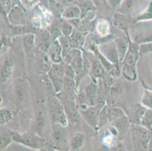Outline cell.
I'll return each mask as SVG.
<instances>
[{"instance_id": "1", "label": "cell", "mask_w": 152, "mask_h": 151, "mask_svg": "<svg viewBox=\"0 0 152 151\" xmlns=\"http://www.w3.org/2000/svg\"><path fill=\"white\" fill-rule=\"evenodd\" d=\"M141 58L139 45L133 42L129 36V46L125 58L121 62V74L126 80L133 82L137 80L136 66Z\"/></svg>"}, {"instance_id": "6", "label": "cell", "mask_w": 152, "mask_h": 151, "mask_svg": "<svg viewBox=\"0 0 152 151\" xmlns=\"http://www.w3.org/2000/svg\"><path fill=\"white\" fill-rule=\"evenodd\" d=\"M67 68L63 63H52L51 68L47 73L49 82L56 93H60L63 90L64 79L66 75Z\"/></svg>"}, {"instance_id": "33", "label": "cell", "mask_w": 152, "mask_h": 151, "mask_svg": "<svg viewBox=\"0 0 152 151\" xmlns=\"http://www.w3.org/2000/svg\"><path fill=\"white\" fill-rule=\"evenodd\" d=\"M23 45L27 50H31L36 45V35L34 33H27L23 36Z\"/></svg>"}, {"instance_id": "23", "label": "cell", "mask_w": 152, "mask_h": 151, "mask_svg": "<svg viewBox=\"0 0 152 151\" xmlns=\"http://www.w3.org/2000/svg\"><path fill=\"white\" fill-rule=\"evenodd\" d=\"M8 15H9V21L12 23V25L16 26V25L25 24L24 15L18 6L12 8V10Z\"/></svg>"}, {"instance_id": "16", "label": "cell", "mask_w": 152, "mask_h": 151, "mask_svg": "<svg viewBox=\"0 0 152 151\" xmlns=\"http://www.w3.org/2000/svg\"><path fill=\"white\" fill-rule=\"evenodd\" d=\"M126 37H120L114 39L121 63L125 58L129 46V33H126Z\"/></svg>"}, {"instance_id": "22", "label": "cell", "mask_w": 152, "mask_h": 151, "mask_svg": "<svg viewBox=\"0 0 152 151\" xmlns=\"http://www.w3.org/2000/svg\"><path fill=\"white\" fill-rule=\"evenodd\" d=\"M76 88H77V84L75 81V77L74 76H69L65 75L63 83V90L67 95L70 97L74 98L75 95Z\"/></svg>"}, {"instance_id": "26", "label": "cell", "mask_w": 152, "mask_h": 151, "mask_svg": "<svg viewBox=\"0 0 152 151\" xmlns=\"http://www.w3.org/2000/svg\"><path fill=\"white\" fill-rule=\"evenodd\" d=\"M95 29L98 35L101 37H106L110 33V23L104 18H101L98 20Z\"/></svg>"}, {"instance_id": "30", "label": "cell", "mask_w": 152, "mask_h": 151, "mask_svg": "<svg viewBox=\"0 0 152 151\" xmlns=\"http://www.w3.org/2000/svg\"><path fill=\"white\" fill-rule=\"evenodd\" d=\"M140 125L152 131V110L145 109L140 120Z\"/></svg>"}, {"instance_id": "8", "label": "cell", "mask_w": 152, "mask_h": 151, "mask_svg": "<svg viewBox=\"0 0 152 151\" xmlns=\"http://www.w3.org/2000/svg\"><path fill=\"white\" fill-rule=\"evenodd\" d=\"M104 104H97L93 106H85L80 108L79 113L86 123L95 131L99 130V115Z\"/></svg>"}, {"instance_id": "19", "label": "cell", "mask_w": 152, "mask_h": 151, "mask_svg": "<svg viewBox=\"0 0 152 151\" xmlns=\"http://www.w3.org/2000/svg\"><path fill=\"white\" fill-rule=\"evenodd\" d=\"M139 1L140 0H123L118 8V12L126 15H134L139 5Z\"/></svg>"}, {"instance_id": "5", "label": "cell", "mask_w": 152, "mask_h": 151, "mask_svg": "<svg viewBox=\"0 0 152 151\" xmlns=\"http://www.w3.org/2000/svg\"><path fill=\"white\" fill-rule=\"evenodd\" d=\"M33 9L32 23L34 28L44 30L49 27L53 19L52 12L40 4L36 5Z\"/></svg>"}, {"instance_id": "2", "label": "cell", "mask_w": 152, "mask_h": 151, "mask_svg": "<svg viewBox=\"0 0 152 151\" xmlns=\"http://www.w3.org/2000/svg\"><path fill=\"white\" fill-rule=\"evenodd\" d=\"M14 142L23 145L30 149L39 150L43 149L45 144V140L43 137L39 135L36 132L19 133L17 131H12L10 132Z\"/></svg>"}, {"instance_id": "32", "label": "cell", "mask_w": 152, "mask_h": 151, "mask_svg": "<svg viewBox=\"0 0 152 151\" xmlns=\"http://www.w3.org/2000/svg\"><path fill=\"white\" fill-rule=\"evenodd\" d=\"M33 33V28H30V27L26 24L23 25H13L12 27V33L13 36L18 35H25L27 33Z\"/></svg>"}, {"instance_id": "21", "label": "cell", "mask_w": 152, "mask_h": 151, "mask_svg": "<svg viewBox=\"0 0 152 151\" xmlns=\"http://www.w3.org/2000/svg\"><path fill=\"white\" fill-rule=\"evenodd\" d=\"M151 20H152V1H148L147 6L134 16L133 22L137 23L141 22H149Z\"/></svg>"}, {"instance_id": "18", "label": "cell", "mask_w": 152, "mask_h": 151, "mask_svg": "<svg viewBox=\"0 0 152 151\" xmlns=\"http://www.w3.org/2000/svg\"><path fill=\"white\" fill-rule=\"evenodd\" d=\"M129 15H124L121 12H116L114 15V23L115 27L121 29L125 33H129V21L128 18Z\"/></svg>"}, {"instance_id": "20", "label": "cell", "mask_w": 152, "mask_h": 151, "mask_svg": "<svg viewBox=\"0 0 152 151\" xmlns=\"http://www.w3.org/2000/svg\"><path fill=\"white\" fill-rule=\"evenodd\" d=\"M86 35V32L80 31L79 30H74L72 35L68 38L70 46L73 47V48H80V49L85 42Z\"/></svg>"}, {"instance_id": "42", "label": "cell", "mask_w": 152, "mask_h": 151, "mask_svg": "<svg viewBox=\"0 0 152 151\" xmlns=\"http://www.w3.org/2000/svg\"><path fill=\"white\" fill-rule=\"evenodd\" d=\"M148 1H152V0H148Z\"/></svg>"}, {"instance_id": "7", "label": "cell", "mask_w": 152, "mask_h": 151, "mask_svg": "<svg viewBox=\"0 0 152 151\" xmlns=\"http://www.w3.org/2000/svg\"><path fill=\"white\" fill-rule=\"evenodd\" d=\"M51 132H52V141L55 147L60 150H70V140L68 131L65 126L60 124H51Z\"/></svg>"}, {"instance_id": "41", "label": "cell", "mask_w": 152, "mask_h": 151, "mask_svg": "<svg viewBox=\"0 0 152 151\" xmlns=\"http://www.w3.org/2000/svg\"><path fill=\"white\" fill-rule=\"evenodd\" d=\"M123 0H108V2L110 6L114 8H117L120 7L122 3Z\"/></svg>"}, {"instance_id": "28", "label": "cell", "mask_w": 152, "mask_h": 151, "mask_svg": "<svg viewBox=\"0 0 152 151\" xmlns=\"http://www.w3.org/2000/svg\"><path fill=\"white\" fill-rule=\"evenodd\" d=\"M140 103L144 108L152 110V90L144 88Z\"/></svg>"}, {"instance_id": "39", "label": "cell", "mask_w": 152, "mask_h": 151, "mask_svg": "<svg viewBox=\"0 0 152 151\" xmlns=\"http://www.w3.org/2000/svg\"><path fill=\"white\" fill-rule=\"evenodd\" d=\"M24 8H34L38 5L39 0H19Z\"/></svg>"}, {"instance_id": "40", "label": "cell", "mask_w": 152, "mask_h": 151, "mask_svg": "<svg viewBox=\"0 0 152 151\" xmlns=\"http://www.w3.org/2000/svg\"><path fill=\"white\" fill-rule=\"evenodd\" d=\"M103 141L104 144L107 145V146H112L115 143V137H114V135H111V134H109V135H105V137L104 138Z\"/></svg>"}, {"instance_id": "34", "label": "cell", "mask_w": 152, "mask_h": 151, "mask_svg": "<svg viewBox=\"0 0 152 151\" xmlns=\"http://www.w3.org/2000/svg\"><path fill=\"white\" fill-rule=\"evenodd\" d=\"M13 119V114L12 111L7 108H1L0 110V123L2 125H6Z\"/></svg>"}, {"instance_id": "4", "label": "cell", "mask_w": 152, "mask_h": 151, "mask_svg": "<svg viewBox=\"0 0 152 151\" xmlns=\"http://www.w3.org/2000/svg\"><path fill=\"white\" fill-rule=\"evenodd\" d=\"M130 130L134 148L138 150H148L149 142L151 138L150 131L142 125H132Z\"/></svg>"}, {"instance_id": "12", "label": "cell", "mask_w": 152, "mask_h": 151, "mask_svg": "<svg viewBox=\"0 0 152 151\" xmlns=\"http://www.w3.org/2000/svg\"><path fill=\"white\" fill-rule=\"evenodd\" d=\"M27 82L25 80L21 79H18L15 83L14 86V93H15V99L18 104H21L25 101V99L27 96Z\"/></svg>"}, {"instance_id": "24", "label": "cell", "mask_w": 152, "mask_h": 151, "mask_svg": "<svg viewBox=\"0 0 152 151\" xmlns=\"http://www.w3.org/2000/svg\"><path fill=\"white\" fill-rule=\"evenodd\" d=\"M86 135L82 132L75 133L70 140V150H80L85 143Z\"/></svg>"}, {"instance_id": "35", "label": "cell", "mask_w": 152, "mask_h": 151, "mask_svg": "<svg viewBox=\"0 0 152 151\" xmlns=\"http://www.w3.org/2000/svg\"><path fill=\"white\" fill-rule=\"evenodd\" d=\"M74 30V27L71 23L67 21H63L61 25V31L64 36L69 38L72 35Z\"/></svg>"}, {"instance_id": "3", "label": "cell", "mask_w": 152, "mask_h": 151, "mask_svg": "<svg viewBox=\"0 0 152 151\" xmlns=\"http://www.w3.org/2000/svg\"><path fill=\"white\" fill-rule=\"evenodd\" d=\"M48 111L51 124H60L63 126L68 125L67 113L57 97L52 96L48 100Z\"/></svg>"}, {"instance_id": "37", "label": "cell", "mask_w": 152, "mask_h": 151, "mask_svg": "<svg viewBox=\"0 0 152 151\" xmlns=\"http://www.w3.org/2000/svg\"><path fill=\"white\" fill-rule=\"evenodd\" d=\"M12 142L14 141L11 134L9 135H2L0 138V149L1 150L6 149Z\"/></svg>"}, {"instance_id": "9", "label": "cell", "mask_w": 152, "mask_h": 151, "mask_svg": "<svg viewBox=\"0 0 152 151\" xmlns=\"http://www.w3.org/2000/svg\"><path fill=\"white\" fill-rule=\"evenodd\" d=\"M50 123V119L49 117L48 118L46 113L43 110H38L36 113L35 118H34V125H33L34 131L44 138V136L49 133V128L52 127Z\"/></svg>"}, {"instance_id": "29", "label": "cell", "mask_w": 152, "mask_h": 151, "mask_svg": "<svg viewBox=\"0 0 152 151\" xmlns=\"http://www.w3.org/2000/svg\"><path fill=\"white\" fill-rule=\"evenodd\" d=\"M104 70L103 65L100 62V61H95L92 62L91 66V73L94 78L100 79L104 76Z\"/></svg>"}, {"instance_id": "13", "label": "cell", "mask_w": 152, "mask_h": 151, "mask_svg": "<svg viewBox=\"0 0 152 151\" xmlns=\"http://www.w3.org/2000/svg\"><path fill=\"white\" fill-rule=\"evenodd\" d=\"M81 8L77 4H70L64 8L61 14V17L64 20H71L81 18Z\"/></svg>"}, {"instance_id": "17", "label": "cell", "mask_w": 152, "mask_h": 151, "mask_svg": "<svg viewBox=\"0 0 152 151\" xmlns=\"http://www.w3.org/2000/svg\"><path fill=\"white\" fill-rule=\"evenodd\" d=\"M86 98L90 106L97 104L99 95H98V86L95 82L92 81L86 87Z\"/></svg>"}, {"instance_id": "38", "label": "cell", "mask_w": 152, "mask_h": 151, "mask_svg": "<svg viewBox=\"0 0 152 151\" xmlns=\"http://www.w3.org/2000/svg\"><path fill=\"white\" fill-rule=\"evenodd\" d=\"M1 2V9L2 13L8 15L12 10V0H0Z\"/></svg>"}, {"instance_id": "11", "label": "cell", "mask_w": 152, "mask_h": 151, "mask_svg": "<svg viewBox=\"0 0 152 151\" xmlns=\"http://www.w3.org/2000/svg\"><path fill=\"white\" fill-rule=\"evenodd\" d=\"M49 56L52 63H58L63 62V48L58 39H52L51 45L49 49Z\"/></svg>"}, {"instance_id": "15", "label": "cell", "mask_w": 152, "mask_h": 151, "mask_svg": "<svg viewBox=\"0 0 152 151\" xmlns=\"http://www.w3.org/2000/svg\"><path fill=\"white\" fill-rule=\"evenodd\" d=\"M51 33L44 29L39 33L37 38H36V45L41 52H47L51 45Z\"/></svg>"}, {"instance_id": "36", "label": "cell", "mask_w": 152, "mask_h": 151, "mask_svg": "<svg viewBox=\"0 0 152 151\" xmlns=\"http://www.w3.org/2000/svg\"><path fill=\"white\" fill-rule=\"evenodd\" d=\"M139 53L141 57L152 53V41L139 44Z\"/></svg>"}, {"instance_id": "27", "label": "cell", "mask_w": 152, "mask_h": 151, "mask_svg": "<svg viewBox=\"0 0 152 151\" xmlns=\"http://www.w3.org/2000/svg\"><path fill=\"white\" fill-rule=\"evenodd\" d=\"M124 116H127V115L121 107L117 106L110 107H108V117L110 124L119 119L123 118Z\"/></svg>"}, {"instance_id": "14", "label": "cell", "mask_w": 152, "mask_h": 151, "mask_svg": "<svg viewBox=\"0 0 152 151\" xmlns=\"http://www.w3.org/2000/svg\"><path fill=\"white\" fill-rule=\"evenodd\" d=\"M14 73V63L10 58H6L1 64L0 80L2 84H5L12 78Z\"/></svg>"}, {"instance_id": "25", "label": "cell", "mask_w": 152, "mask_h": 151, "mask_svg": "<svg viewBox=\"0 0 152 151\" xmlns=\"http://www.w3.org/2000/svg\"><path fill=\"white\" fill-rule=\"evenodd\" d=\"M110 124L112 125V128L117 131V133L126 132L129 130V127H130L129 120L127 116H124L123 118L119 119Z\"/></svg>"}, {"instance_id": "10", "label": "cell", "mask_w": 152, "mask_h": 151, "mask_svg": "<svg viewBox=\"0 0 152 151\" xmlns=\"http://www.w3.org/2000/svg\"><path fill=\"white\" fill-rule=\"evenodd\" d=\"M98 48L109 61L118 66L119 63H121L120 61V58H119L115 40L110 42L108 43L104 44L102 46L98 47Z\"/></svg>"}, {"instance_id": "31", "label": "cell", "mask_w": 152, "mask_h": 151, "mask_svg": "<svg viewBox=\"0 0 152 151\" xmlns=\"http://www.w3.org/2000/svg\"><path fill=\"white\" fill-rule=\"evenodd\" d=\"M109 123V117H108V106L104 104L103 107L102 108L99 115V130L101 128H104L106 125L108 124Z\"/></svg>"}]
</instances>
